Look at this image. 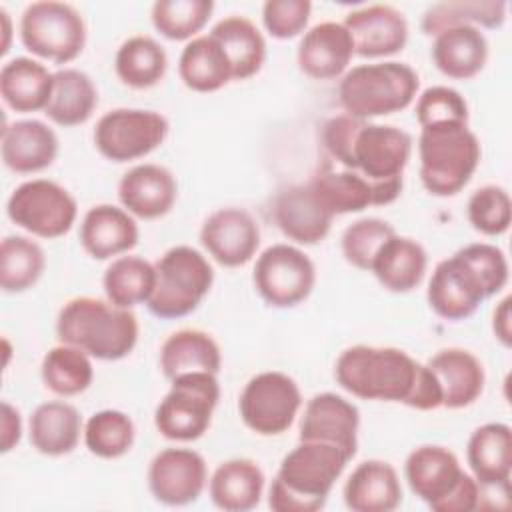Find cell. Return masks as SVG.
Returning a JSON list of instances; mask_svg holds the SVG:
<instances>
[{
  "instance_id": "1",
  "label": "cell",
  "mask_w": 512,
  "mask_h": 512,
  "mask_svg": "<svg viewBox=\"0 0 512 512\" xmlns=\"http://www.w3.org/2000/svg\"><path fill=\"white\" fill-rule=\"evenodd\" d=\"M322 144L342 168L356 172L372 184L376 206H386L400 196L404 168L412 154L408 132L338 114L324 122Z\"/></svg>"
},
{
  "instance_id": "2",
  "label": "cell",
  "mask_w": 512,
  "mask_h": 512,
  "mask_svg": "<svg viewBox=\"0 0 512 512\" xmlns=\"http://www.w3.org/2000/svg\"><path fill=\"white\" fill-rule=\"evenodd\" d=\"M334 378L362 400L400 402L416 410L442 406V392L432 370L400 348L350 346L338 356Z\"/></svg>"
},
{
  "instance_id": "3",
  "label": "cell",
  "mask_w": 512,
  "mask_h": 512,
  "mask_svg": "<svg viewBox=\"0 0 512 512\" xmlns=\"http://www.w3.org/2000/svg\"><path fill=\"white\" fill-rule=\"evenodd\" d=\"M352 458L336 444L300 440L280 462L268 492L274 512H316Z\"/></svg>"
},
{
  "instance_id": "4",
  "label": "cell",
  "mask_w": 512,
  "mask_h": 512,
  "mask_svg": "<svg viewBox=\"0 0 512 512\" xmlns=\"http://www.w3.org/2000/svg\"><path fill=\"white\" fill-rule=\"evenodd\" d=\"M56 336L62 344L76 346L90 358L120 360L138 342V320L130 308L94 296H78L60 308Z\"/></svg>"
},
{
  "instance_id": "5",
  "label": "cell",
  "mask_w": 512,
  "mask_h": 512,
  "mask_svg": "<svg viewBox=\"0 0 512 512\" xmlns=\"http://www.w3.org/2000/svg\"><path fill=\"white\" fill-rule=\"evenodd\" d=\"M420 88L416 70L388 60L350 68L338 84V100L348 116L370 120L406 110Z\"/></svg>"
},
{
  "instance_id": "6",
  "label": "cell",
  "mask_w": 512,
  "mask_h": 512,
  "mask_svg": "<svg viewBox=\"0 0 512 512\" xmlns=\"http://www.w3.org/2000/svg\"><path fill=\"white\" fill-rule=\"evenodd\" d=\"M410 490L434 512H472L480 502V484L466 474L458 456L436 444L414 448L404 462Z\"/></svg>"
},
{
  "instance_id": "7",
  "label": "cell",
  "mask_w": 512,
  "mask_h": 512,
  "mask_svg": "<svg viewBox=\"0 0 512 512\" xmlns=\"http://www.w3.org/2000/svg\"><path fill=\"white\" fill-rule=\"evenodd\" d=\"M420 180L434 196H454L472 178L480 162V142L468 124H436L418 136Z\"/></svg>"
},
{
  "instance_id": "8",
  "label": "cell",
  "mask_w": 512,
  "mask_h": 512,
  "mask_svg": "<svg viewBox=\"0 0 512 512\" xmlns=\"http://www.w3.org/2000/svg\"><path fill=\"white\" fill-rule=\"evenodd\" d=\"M156 284L148 310L164 320H174L194 312L214 282L208 258L192 246H172L154 264Z\"/></svg>"
},
{
  "instance_id": "9",
  "label": "cell",
  "mask_w": 512,
  "mask_h": 512,
  "mask_svg": "<svg viewBox=\"0 0 512 512\" xmlns=\"http://www.w3.org/2000/svg\"><path fill=\"white\" fill-rule=\"evenodd\" d=\"M216 376L212 372H188L170 380V390L154 412V426L164 438L192 442L204 436L220 400Z\"/></svg>"
},
{
  "instance_id": "10",
  "label": "cell",
  "mask_w": 512,
  "mask_h": 512,
  "mask_svg": "<svg viewBox=\"0 0 512 512\" xmlns=\"http://www.w3.org/2000/svg\"><path fill=\"white\" fill-rule=\"evenodd\" d=\"M20 40L32 54L54 64H68L84 50L86 24L72 4L32 2L20 18Z\"/></svg>"
},
{
  "instance_id": "11",
  "label": "cell",
  "mask_w": 512,
  "mask_h": 512,
  "mask_svg": "<svg viewBox=\"0 0 512 512\" xmlns=\"http://www.w3.org/2000/svg\"><path fill=\"white\" fill-rule=\"evenodd\" d=\"M8 218L38 238L64 236L78 216L74 196L54 180L34 178L16 186L6 202Z\"/></svg>"
},
{
  "instance_id": "12",
  "label": "cell",
  "mask_w": 512,
  "mask_h": 512,
  "mask_svg": "<svg viewBox=\"0 0 512 512\" xmlns=\"http://www.w3.org/2000/svg\"><path fill=\"white\" fill-rule=\"evenodd\" d=\"M164 114L142 108H114L100 116L94 128L96 150L112 162L138 160L156 150L168 136Z\"/></svg>"
},
{
  "instance_id": "13",
  "label": "cell",
  "mask_w": 512,
  "mask_h": 512,
  "mask_svg": "<svg viewBox=\"0 0 512 512\" xmlns=\"http://www.w3.org/2000/svg\"><path fill=\"white\" fill-rule=\"evenodd\" d=\"M302 406V394L294 378L268 370L252 376L238 398L242 422L260 436L286 432Z\"/></svg>"
},
{
  "instance_id": "14",
  "label": "cell",
  "mask_w": 512,
  "mask_h": 512,
  "mask_svg": "<svg viewBox=\"0 0 512 512\" xmlns=\"http://www.w3.org/2000/svg\"><path fill=\"white\" fill-rule=\"evenodd\" d=\"M254 288L272 308H292L304 302L316 282L314 262L292 244L268 246L254 264Z\"/></svg>"
},
{
  "instance_id": "15",
  "label": "cell",
  "mask_w": 512,
  "mask_h": 512,
  "mask_svg": "<svg viewBox=\"0 0 512 512\" xmlns=\"http://www.w3.org/2000/svg\"><path fill=\"white\" fill-rule=\"evenodd\" d=\"M208 482L204 458L192 448H164L148 466V488L166 506L196 502Z\"/></svg>"
},
{
  "instance_id": "16",
  "label": "cell",
  "mask_w": 512,
  "mask_h": 512,
  "mask_svg": "<svg viewBox=\"0 0 512 512\" xmlns=\"http://www.w3.org/2000/svg\"><path fill=\"white\" fill-rule=\"evenodd\" d=\"M426 298L434 314L456 322L472 316L488 294L474 268L456 252L436 264Z\"/></svg>"
},
{
  "instance_id": "17",
  "label": "cell",
  "mask_w": 512,
  "mask_h": 512,
  "mask_svg": "<svg viewBox=\"0 0 512 512\" xmlns=\"http://www.w3.org/2000/svg\"><path fill=\"white\" fill-rule=\"evenodd\" d=\"M200 242L220 266L238 268L254 258L260 246V228L244 208H218L202 222Z\"/></svg>"
},
{
  "instance_id": "18",
  "label": "cell",
  "mask_w": 512,
  "mask_h": 512,
  "mask_svg": "<svg viewBox=\"0 0 512 512\" xmlns=\"http://www.w3.org/2000/svg\"><path fill=\"white\" fill-rule=\"evenodd\" d=\"M354 46V54L364 58L392 56L408 42V22L390 4H372L352 10L344 18Z\"/></svg>"
},
{
  "instance_id": "19",
  "label": "cell",
  "mask_w": 512,
  "mask_h": 512,
  "mask_svg": "<svg viewBox=\"0 0 512 512\" xmlns=\"http://www.w3.org/2000/svg\"><path fill=\"white\" fill-rule=\"evenodd\" d=\"M358 426L360 412L350 400L334 392H322L312 396L304 406L300 440L336 444L350 458H354L358 448Z\"/></svg>"
},
{
  "instance_id": "20",
  "label": "cell",
  "mask_w": 512,
  "mask_h": 512,
  "mask_svg": "<svg viewBox=\"0 0 512 512\" xmlns=\"http://www.w3.org/2000/svg\"><path fill=\"white\" fill-rule=\"evenodd\" d=\"M272 216L280 232L296 244L312 246L322 242L334 216L320 204L310 184H294L278 192L272 206Z\"/></svg>"
},
{
  "instance_id": "21",
  "label": "cell",
  "mask_w": 512,
  "mask_h": 512,
  "mask_svg": "<svg viewBox=\"0 0 512 512\" xmlns=\"http://www.w3.org/2000/svg\"><path fill=\"white\" fill-rule=\"evenodd\" d=\"M176 196V180L172 172L160 164H138L118 182V200L122 208L142 220H154L168 214Z\"/></svg>"
},
{
  "instance_id": "22",
  "label": "cell",
  "mask_w": 512,
  "mask_h": 512,
  "mask_svg": "<svg viewBox=\"0 0 512 512\" xmlns=\"http://www.w3.org/2000/svg\"><path fill=\"white\" fill-rule=\"evenodd\" d=\"M354 56L348 30L340 22H320L304 32L296 60L300 70L314 80H332L346 74Z\"/></svg>"
},
{
  "instance_id": "23",
  "label": "cell",
  "mask_w": 512,
  "mask_h": 512,
  "mask_svg": "<svg viewBox=\"0 0 512 512\" xmlns=\"http://www.w3.org/2000/svg\"><path fill=\"white\" fill-rule=\"evenodd\" d=\"M2 162L16 174H34L48 168L58 156V136L42 120L4 124L0 142Z\"/></svg>"
},
{
  "instance_id": "24",
  "label": "cell",
  "mask_w": 512,
  "mask_h": 512,
  "mask_svg": "<svg viewBox=\"0 0 512 512\" xmlns=\"http://www.w3.org/2000/svg\"><path fill=\"white\" fill-rule=\"evenodd\" d=\"M134 216L112 204L92 206L80 224V244L94 260H108L132 250L138 244Z\"/></svg>"
},
{
  "instance_id": "25",
  "label": "cell",
  "mask_w": 512,
  "mask_h": 512,
  "mask_svg": "<svg viewBox=\"0 0 512 512\" xmlns=\"http://www.w3.org/2000/svg\"><path fill=\"white\" fill-rule=\"evenodd\" d=\"M426 366L438 380L442 406L458 410L474 404L484 390V366L464 348H444L436 352Z\"/></svg>"
},
{
  "instance_id": "26",
  "label": "cell",
  "mask_w": 512,
  "mask_h": 512,
  "mask_svg": "<svg viewBox=\"0 0 512 512\" xmlns=\"http://www.w3.org/2000/svg\"><path fill=\"white\" fill-rule=\"evenodd\" d=\"M488 60V40L476 26H452L434 36L432 62L448 78H474Z\"/></svg>"
},
{
  "instance_id": "27",
  "label": "cell",
  "mask_w": 512,
  "mask_h": 512,
  "mask_svg": "<svg viewBox=\"0 0 512 512\" xmlns=\"http://www.w3.org/2000/svg\"><path fill=\"white\" fill-rule=\"evenodd\" d=\"M344 502L352 512H390L402 502V486L392 464L366 460L344 484Z\"/></svg>"
},
{
  "instance_id": "28",
  "label": "cell",
  "mask_w": 512,
  "mask_h": 512,
  "mask_svg": "<svg viewBox=\"0 0 512 512\" xmlns=\"http://www.w3.org/2000/svg\"><path fill=\"white\" fill-rule=\"evenodd\" d=\"M466 460L480 486L508 484L512 472V430L504 422L478 426L466 446Z\"/></svg>"
},
{
  "instance_id": "29",
  "label": "cell",
  "mask_w": 512,
  "mask_h": 512,
  "mask_svg": "<svg viewBox=\"0 0 512 512\" xmlns=\"http://www.w3.org/2000/svg\"><path fill=\"white\" fill-rule=\"evenodd\" d=\"M28 436L30 444L44 456L70 454L84 436L82 416L76 406L64 400L44 402L30 416Z\"/></svg>"
},
{
  "instance_id": "30",
  "label": "cell",
  "mask_w": 512,
  "mask_h": 512,
  "mask_svg": "<svg viewBox=\"0 0 512 512\" xmlns=\"http://www.w3.org/2000/svg\"><path fill=\"white\" fill-rule=\"evenodd\" d=\"M264 472L248 458H232L212 472L208 492L216 508L226 512H246L260 504L264 492Z\"/></svg>"
},
{
  "instance_id": "31",
  "label": "cell",
  "mask_w": 512,
  "mask_h": 512,
  "mask_svg": "<svg viewBox=\"0 0 512 512\" xmlns=\"http://www.w3.org/2000/svg\"><path fill=\"white\" fill-rule=\"evenodd\" d=\"M54 86V74L28 56L8 60L0 70V96L14 112L46 110Z\"/></svg>"
},
{
  "instance_id": "32",
  "label": "cell",
  "mask_w": 512,
  "mask_h": 512,
  "mask_svg": "<svg viewBox=\"0 0 512 512\" xmlns=\"http://www.w3.org/2000/svg\"><path fill=\"white\" fill-rule=\"evenodd\" d=\"M428 268V254L424 246L412 238L392 234L378 250L370 272L390 292L414 290Z\"/></svg>"
},
{
  "instance_id": "33",
  "label": "cell",
  "mask_w": 512,
  "mask_h": 512,
  "mask_svg": "<svg viewBox=\"0 0 512 512\" xmlns=\"http://www.w3.org/2000/svg\"><path fill=\"white\" fill-rule=\"evenodd\" d=\"M222 368V354L216 340L202 330L182 328L172 332L160 348V370L168 380L188 372H212Z\"/></svg>"
},
{
  "instance_id": "34",
  "label": "cell",
  "mask_w": 512,
  "mask_h": 512,
  "mask_svg": "<svg viewBox=\"0 0 512 512\" xmlns=\"http://www.w3.org/2000/svg\"><path fill=\"white\" fill-rule=\"evenodd\" d=\"M178 74L194 92H216L232 80V68L218 40L208 32L192 38L180 52Z\"/></svg>"
},
{
  "instance_id": "35",
  "label": "cell",
  "mask_w": 512,
  "mask_h": 512,
  "mask_svg": "<svg viewBox=\"0 0 512 512\" xmlns=\"http://www.w3.org/2000/svg\"><path fill=\"white\" fill-rule=\"evenodd\" d=\"M210 34L228 56L232 80H246L260 72L266 60V40L258 26L244 16H226L216 22Z\"/></svg>"
},
{
  "instance_id": "36",
  "label": "cell",
  "mask_w": 512,
  "mask_h": 512,
  "mask_svg": "<svg viewBox=\"0 0 512 512\" xmlns=\"http://www.w3.org/2000/svg\"><path fill=\"white\" fill-rule=\"evenodd\" d=\"M98 104V90L92 78L78 68L54 72V86L44 114L58 126L84 124Z\"/></svg>"
},
{
  "instance_id": "37",
  "label": "cell",
  "mask_w": 512,
  "mask_h": 512,
  "mask_svg": "<svg viewBox=\"0 0 512 512\" xmlns=\"http://www.w3.org/2000/svg\"><path fill=\"white\" fill-rule=\"evenodd\" d=\"M168 68V56L152 36L136 34L124 40L114 56V70L122 84L144 90L156 86Z\"/></svg>"
},
{
  "instance_id": "38",
  "label": "cell",
  "mask_w": 512,
  "mask_h": 512,
  "mask_svg": "<svg viewBox=\"0 0 512 512\" xmlns=\"http://www.w3.org/2000/svg\"><path fill=\"white\" fill-rule=\"evenodd\" d=\"M308 184L320 204L332 216L360 212L368 206H376V194L372 184L346 168L334 170L326 166Z\"/></svg>"
},
{
  "instance_id": "39",
  "label": "cell",
  "mask_w": 512,
  "mask_h": 512,
  "mask_svg": "<svg viewBox=\"0 0 512 512\" xmlns=\"http://www.w3.org/2000/svg\"><path fill=\"white\" fill-rule=\"evenodd\" d=\"M156 284V268L140 256L114 258L102 278L106 300L120 308L146 304Z\"/></svg>"
},
{
  "instance_id": "40",
  "label": "cell",
  "mask_w": 512,
  "mask_h": 512,
  "mask_svg": "<svg viewBox=\"0 0 512 512\" xmlns=\"http://www.w3.org/2000/svg\"><path fill=\"white\" fill-rule=\"evenodd\" d=\"M506 20V2L502 0H452L430 6L420 22V28L428 36L438 32L470 24L476 28H500Z\"/></svg>"
},
{
  "instance_id": "41",
  "label": "cell",
  "mask_w": 512,
  "mask_h": 512,
  "mask_svg": "<svg viewBox=\"0 0 512 512\" xmlns=\"http://www.w3.org/2000/svg\"><path fill=\"white\" fill-rule=\"evenodd\" d=\"M40 372L44 386L62 398L82 394L94 380L90 356L84 350L62 342L46 352Z\"/></svg>"
},
{
  "instance_id": "42",
  "label": "cell",
  "mask_w": 512,
  "mask_h": 512,
  "mask_svg": "<svg viewBox=\"0 0 512 512\" xmlns=\"http://www.w3.org/2000/svg\"><path fill=\"white\" fill-rule=\"evenodd\" d=\"M46 268L38 242L26 236H6L0 244V286L8 294L32 288Z\"/></svg>"
},
{
  "instance_id": "43",
  "label": "cell",
  "mask_w": 512,
  "mask_h": 512,
  "mask_svg": "<svg viewBox=\"0 0 512 512\" xmlns=\"http://www.w3.org/2000/svg\"><path fill=\"white\" fill-rule=\"evenodd\" d=\"M134 422L120 410L94 412L84 424V444L98 458H120L134 444Z\"/></svg>"
},
{
  "instance_id": "44",
  "label": "cell",
  "mask_w": 512,
  "mask_h": 512,
  "mask_svg": "<svg viewBox=\"0 0 512 512\" xmlns=\"http://www.w3.org/2000/svg\"><path fill=\"white\" fill-rule=\"evenodd\" d=\"M214 12L212 0H158L150 18L154 28L168 40H188L208 24Z\"/></svg>"
},
{
  "instance_id": "45",
  "label": "cell",
  "mask_w": 512,
  "mask_h": 512,
  "mask_svg": "<svg viewBox=\"0 0 512 512\" xmlns=\"http://www.w3.org/2000/svg\"><path fill=\"white\" fill-rule=\"evenodd\" d=\"M468 220L484 236H500L510 228L512 202L502 186L486 184L468 198Z\"/></svg>"
},
{
  "instance_id": "46",
  "label": "cell",
  "mask_w": 512,
  "mask_h": 512,
  "mask_svg": "<svg viewBox=\"0 0 512 512\" xmlns=\"http://www.w3.org/2000/svg\"><path fill=\"white\" fill-rule=\"evenodd\" d=\"M396 234L394 228L382 218H360L352 222L342 234V254L348 264L358 270L372 268V262L382 244Z\"/></svg>"
},
{
  "instance_id": "47",
  "label": "cell",
  "mask_w": 512,
  "mask_h": 512,
  "mask_svg": "<svg viewBox=\"0 0 512 512\" xmlns=\"http://www.w3.org/2000/svg\"><path fill=\"white\" fill-rule=\"evenodd\" d=\"M468 104L450 86H430L416 100V120L420 128L436 124H468Z\"/></svg>"
},
{
  "instance_id": "48",
  "label": "cell",
  "mask_w": 512,
  "mask_h": 512,
  "mask_svg": "<svg viewBox=\"0 0 512 512\" xmlns=\"http://www.w3.org/2000/svg\"><path fill=\"white\" fill-rule=\"evenodd\" d=\"M310 12L308 0H268L262 6V22L272 38L288 40L304 32Z\"/></svg>"
},
{
  "instance_id": "49",
  "label": "cell",
  "mask_w": 512,
  "mask_h": 512,
  "mask_svg": "<svg viewBox=\"0 0 512 512\" xmlns=\"http://www.w3.org/2000/svg\"><path fill=\"white\" fill-rule=\"evenodd\" d=\"M458 254L480 276L488 298L498 294L508 282V260L504 252L488 242H474L458 250Z\"/></svg>"
},
{
  "instance_id": "50",
  "label": "cell",
  "mask_w": 512,
  "mask_h": 512,
  "mask_svg": "<svg viewBox=\"0 0 512 512\" xmlns=\"http://www.w3.org/2000/svg\"><path fill=\"white\" fill-rule=\"evenodd\" d=\"M22 436V418L20 412L10 404L2 402V452H10Z\"/></svg>"
},
{
  "instance_id": "51",
  "label": "cell",
  "mask_w": 512,
  "mask_h": 512,
  "mask_svg": "<svg viewBox=\"0 0 512 512\" xmlns=\"http://www.w3.org/2000/svg\"><path fill=\"white\" fill-rule=\"evenodd\" d=\"M510 302L512 298L506 296L500 300V304L494 308V314H492V330H494V336L496 340L504 346V348H510L512 346V314H510Z\"/></svg>"
},
{
  "instance_id": "52",
  "label": "cell",
  "mask_w": 512,
  "mask_h": 512,
  "mask_svg": "<svg viewBox=\"0 0 512 512\" xmlns=\"http://www.w3.org/2000/svg\"><path fill=\"white\" fill-rule=\"evenodd\" d=\"M0 20H2V34H4V42H2V50L0 54H6L10 48V36H12V24H10V16L4 8H0Z\"/></svg>"
}]
</instances>
